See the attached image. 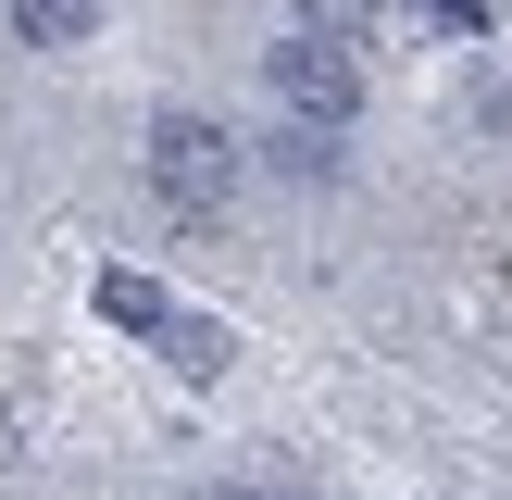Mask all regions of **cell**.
<instances>
[{"label":"cell","mask_w":512,"mask_h":500,"mask_svg":"<svg viewBox=\"0 0 512 500\" xmlns=\"http://www.w3.org/2000/svg\"><path fill=\"white\" fill-rule=\"evenodd\" d=\"M100 313H113V325H150V338H175V313H163V288H150V275H100Z\"/></svg>","instance_id":"5"},{"label":"cell","mask_w":512,"mask_h":500,"mask_svg":"<svg viewBox=\"0 0 512 500\" xmlns=\"http://www.w3.org/2000/svg\"><path fill=\"white\" fill-rule=\"evenodd\" d=\"M275 175H300V188H338V125H288V138H275Z\"/></svg>","instance_id":"4"},{"label":"cell","mask_w":512,"mask_h":500,"mask_svg":"<svg viewBox=\"0 0 512 500\" xmlns=\"http://www.w3.org/2000/svg\"><path fill=\"white\" fill-rule=\"evenodd\" d=\"M13 38L25 50H88L100 38V0H13Z\"/></svg>","instance_id":"3"},{"label":"cell","mask_w":512,"mask_h":500,"mask_svg":"<svg viewBox=\"0 0 512 500\" xmlns=\"http://www.w3.org/2000/svg\"><path fill=\"white\" fill-rule=\"evenodd\" d=\"M263 88H275L288 125H350V113H363V50L325 38V25H300V38L263 50Z\"/></svg>","instance_id":"1"},{"label":"cell","mask_w":512,"mask_h":500,"mask_svg":"<svg viewBox=\"0 0 512 500\" xmlns=\"http://www.w3.org/2000/svg\"><path fill=\"white\" fill-rule=\"evenodd\" d=\"M150 188H163L175 213H213V200L238 188V138H225L213 113H163L150 125Z\"/></svg>","instance_id":"2"}]
</instances>
